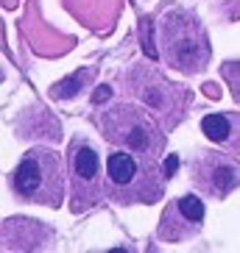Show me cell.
Returning a JSON list of instances; mask_svg holds the SVG:
<instances>
[{
	"label": "cell",
	"instance_id": "1",
	"mask_svg": "<svg viewBox=\"0 0 240 253\" xmlns=\"http://www.w3.org/2000/svg\"><path fill=\"white\" fill-rule=\"evenodd\" d=\"M165 170H159L157 156H143L134 150L118 148L106 162V192L123 206L154 203L165 189Z\"/></svg>",
	"mask_w": 240,
	"mask_h": 253
},
{
	"label": "cell",
	"instance_id": "2",
	"mask_svg": "<svg viewBox=\"0 0 240 253\" xmlns=\"http://www.w3.org/2000/svg\"><path fill=\"white\" fill-rule=\"evenodd\" d=\"M64 159L56 150L34 148L23 156L14 170V189L23 201L45 203V206H61L64 198Z\"/></svg>",
	"mask_w": 240,
	"mask_h": 253
},
{
	"label": "cell",
	"instance_id": "3",
	"mask_svg": "<svg viewBox=\"0 0 240 253\" xmlns=\"http://www.w3.org/2000/svg\"><path fill=\"white\" fill-rule=\"evenodd\" d=\"M101 126H104L106 142H112L115 148L134 150L143 156H162L165 148V136L159 134L154 117L148 109L134 103H118L101 114Z\"/></svg>",
	"mask_w": 240,
	"mask_h": 253
},
{
	"label": "cell",
	"instance_id": "4",
	"mask_svg": "<svg viewBox=\"0 0 240 253\" xmlns=\"http://www.w3.org/2000/svg\"><path fill=\"white\" fill-rule=\"evenodd\" d=\"M162 42H165V59L173 67L184 73H198L207 67V59H210L207 34L193 17L168 14L162 23Z\"/></svg>",
	"mask_w": 240,
	"mask_h": 253
},
{
	"label": "cell",
	"instance_id": "5",
	"mask_svg": "<svg viewBox=\"0 0 240 253\" xmlns=\"http://www.w3.org/2000/svg\"><path fill=\"white\" fill-rule=\"evenodd\" d=\"M67 184L73 195V209L84 211L87 206L101 201L106 192V175H101V162H98V150L90 142L73 139L67 150Z\"/></svg>",
	"mask_w": 240,
	"mask_h": 253
},
{
	"label": "cell",
	"instance_id": "6",
	"mask_svg": "<svg viewBox=\"0 0 240 253\" xmlns=\"http://www.w3.org/2000/svg\"><path fill=\"white\" fill-rule=\"evenodd\" d=\"M190 181L198 186V192L210 195V198H226L240 184V164L229 156V150L226 153L204 150L193 162Z\"/></svg>",
	"mask_w": 240,
	"mask_h": 253
},
{
	"label": "cell",
	"instance_id": "7",
	"mask_svg": "<svg viewBox=\"0 0 240 253\" xmlns=\"http://www.w3.org/2000/svg\"><path fill=\"white\" fill-rule=\"evenodd\" d=\"M201 131L210 142L240 156V114H207L201 120Z\"/></svg>",
	"mask_w": 240,
	"mask_h": 253
},
{
	"label": "cell",
	"instance_id": "8",
	"mask_svg": "<svg viewBox=\"0 0 240 253\" xmlns=\"http://www.w3.org/2000/svg\"><path fill=\"white\" fill-rule=\"evenodd\" d=\"M171 225H176V231H173V242H181V239L193 237L195 231L201 228V223H193V220L181 211L179 201L171 203V206L165 209V214H162V225H159V234H162V231H168Z\"/></svg>",
	"mask_w": 240,
	"mask_h": 253
},
{
	"label": "cell",
	"instance_id": "9",
	"mask_svg": "<svg viewBox=\"0 0 240 253\" xmlns=\"http://www.w3.org/2000/svg\"><path fill=\"white\" fill-rule=\"evenodd\" d=\"M179 206L181 211L193 220V223H201V217H204V203L195 198V195H184V198H179Z\"/></svg>",
	"mask_w": 240,
	"mask_h": 253
},
{
	"label": "cell",
	"instance_id": "10",
	"mask_svg": "<svg viewBox=\"0 0 240 253\" xmlns=\"http://www.w3.org/2000/svg\"><path fill=\"white\" fill-rule=\"evenodd\" d=\"M143 37H145V53H148V59H157V45H154V37H151V17L143 20Z\"/></svg>",
	"mask_w": 240,
	"mask_h": 253
},
{
	"label": "cell",
	"instance_id": "11",
	"mask_svg": "<svg viewBox=\"0 0 240 253\" xmlns=\"http://www.w3.org/2000/svg\"><path fill=\"white\" fill-rule=\"evenodd\" d=\"M176 170H179V159H176V156H173V153H171V156L165 159V175H168V178H171V175H173V172H176Z\"/></svg>",
	"mask_w": 240,
	"mask_h": 253
},
{
	"label": "cell",
	"instance_id": "12",
	"mask_svg": "<svg viewBox=\"0 0 240 253\" xmlns=\"http://www.w3.org/2000/svg\"><path fill=\"white\" fill-rule=\"evenodd\" d=\"M109 95V89H98V95H95V100H104V97Z\"/></svg>",
	"mask_w": 240,
	"mask_h": 253
}]
</instances>
